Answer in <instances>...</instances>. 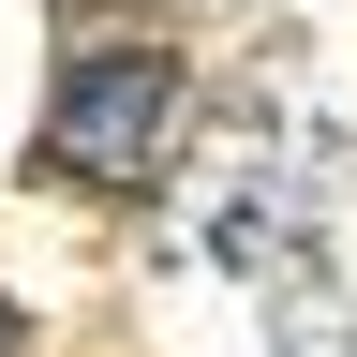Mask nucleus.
Here are the masks:
<instances>
[{
    "label": "nucleus",
    "instance_id": "1",
    "mask_svg": "<svg viewBox=\"0 0 357 357\" xmlns=\"http://www.w3.org/2000/svg\"><path fill=\"white\" fill-rule=\"evenodd\" d=\"M178 119V60L164 45H75L60 105H45V164L60 178H149Z\"/></svg>",
    "mask_w": 357,
    "mask_h": 357
},
{
    "label": "nucleus",
    "instance_id": "2",
    "mask_svg": "<svg viewBox=\"0 0 357 357\" xmlns=\"http://www.w3.org/2000/svg\"><path fill=\"white\" fill-rule=\"evenodd\" d=\"M0 357H15V312H0Z\"/></svg>",
    "mask_w": 357,
    "mask_h": 357
}]
</instances>
